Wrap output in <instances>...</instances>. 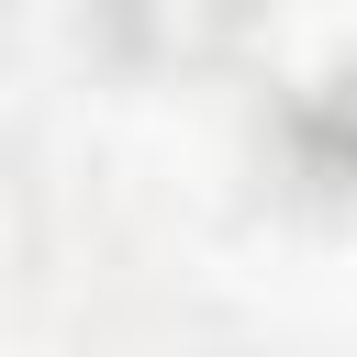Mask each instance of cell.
<instances>
[{
	"mask_svg": "<svg viewBox=\"0 0 357 357\" xmlns=\"http://www.w3.org/2000/svg\"><path fill=\"white\" fill-rule=\"evenodd\" d=\"M290 156H301L312 190H357V67L324 78V89L290 112Z\"/></svg>",
	"mask_w": 357,
	"mask_h": 357,
	"instance_id": "obj_2",
	"label": "cell"
},
{
	"mask_svg": "<svg viewBox=\"0 0 357 357\" xmlns=\"http://www.w3.org/2000/svg\"><path fill=\"white\" fill-rule=\"evenodd\" d=\"M234 33H245V0H100V45L145 78H167V67L190 78V67L234 56Z\"/></svg>",
	"mask_w": 357,
	"mask_h": 357,
	"instance_id": "obj_1",
	"label": "cell"
}]
</instances>
